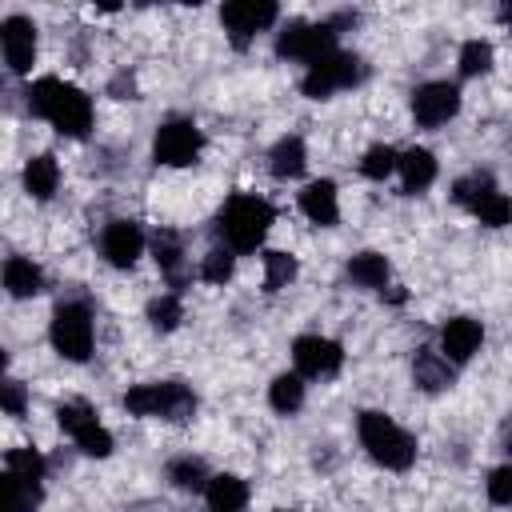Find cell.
<instances>
[{
  "label": "cell",
  "instance_id": "cell-9",
  "mask_svg": "<svg viewBox=\"0 0 512 512\" xmlns=\"http://www.w3.org/2000/svg\"><path fill=\"white\" fill-rule=\"evenodd\" d=\"M220 20H224L232 44L236 48H248V40L276 20V4L272 0H232V4L220 8Z\"/></svg>",
  "mask_w": 512,
  "mask_h": 512
},
{
  "label": "cell",
  "instance_id": "cell-7",
  "mask_svg": "<svg viewBox=\"0 0 512 512\" xmlns=\"http://www.w3.org/2000/svg\"><path fill=\"white\" fill-rule=\"evenodd\" d=\"M200 148H204V136H200V128H196L192 120H164V124L156 128L152 152H156L160 164L184 168V164H192V160L200 156Z\"/></svg>",
  "mask_w": 512,
  "mask_h": 512
},
{
  "label": "cell",
  "instance_id": "cell-20",
  "mask_svg": "<svg viewBox=\"0 0 512 512\" xmlns=\"http://www.w3.org/2000/svg\"><path fill=\"white\" fill-rule=\"evenodd\" d=\"M192 412H196L192 388L180 384V380H164V384H160V412H156V416H164V420H172V424H184V420H192Z\"/></svg>",
  "mask_w": 512,
  "mask_h": 512
},
{
  "label": "cell",
  "instance_id": "cell-10",
  "mask_svg": "<svg viewBox=\"0 0 512 512\" xmlns=\"http://www.w3.org/2000/svg\"><path fill=\"white\" fill-rule=\"evenodd\" d=\"M292 360H296L300 376L320 380V376H336V372H340L344 352H340V344L328 340V336H296V344H292Z\"/></svg>",
  "mask_w": 512,
  "mask_h": 512
},
{
  "label": "cell",
  "instance_id": "cell-15",
  "mask_svg": "<svg viewBox=\"0 0 512 512\" xmlns=\"http://www.w3.org/2000/svg\"><path fill=\"white\" fill-rule=\"evenodd\" d=\"M412 380H416V388H424V392H444V388L452 384V364H448V356H440V352H432V348H420L416 360H412Z\"/></svg>",
  "mask_w": 512,
  "mask_h": 512
},
{
  "label": "cell",
  "instance_id": "cell-30",
  "mask_svg": "<svg viewBox=\"0 0 512 512\" xmlns=\"http://www.w3.org/2000/svg\"><path fill=\"white\" fill-rule=\"evenodd\" d=\"M472 212L480 216V224H488V228H504V224L512 220V200H508L504 192H488Z\"/></svg>",
  "mask_w": 512,
  "mask_h": 512
},
{
  "label": "cell",
  "instance_id": "cell-35",
  "mask_svg": "<svg viewBox=\"0 0 512 512\" xmlns=\"http://www.w3.org/2000/svg\"><path fill=\"white\" fill-rule=\"evenodd\" d=\"M200 276H204L208 284H224V280L232 276V248H212V252L204 256V264H200Z\"/></svg>",
  "mask_w": 512,
  "mask_h": 512
},
{
  "label": "cell",
  "instance_id": "cell-34",
  "mask_svg": "<svg viewBox=\"0 0 512 512\" xmlns=\"http://www.w3.org/2000/svg\"><path fill=\"white\" fill-rule=\"evenodd\" d=\"M180 300L176 296H160V300H152L148 304V320H152V328L156 332H172L176 324H180Z\"/></svg>",
  "mask_w": 512,
  "mask_h": 512
},
{
  "label": "cell",
  "instance_id": "cell-6",
  "mask_svg": "<svg viewBox=\"0 0 512 512\" xmlns=\"http://www.w3.org/2000/svg\"><path fill=\"white\" fill-rule=\"evenodd\" d=\"M356 80H360V60L348 56V52H332V56H324L320 64H312V68L304 72L300 88H304V96H312V100H328L332 92H340V88H348V84H356Z\"/></svg>",
  "mask_w": 512,
  "mask_h": 512
},
{
  "label": "cell",
  "instance_id": "cell-25",
  "mask_svg": "<svg viewBox=\"0 0 512 512\" xmlns=\"http://www.w3.org/2000/svg\"><path fill=\"white\" fill-rule=\"evenodd\" d=\"M268 404L276 408V412H284V416H292L300 404H304V380L300 376H276L272 380V388H268Z\"/></svg>",
  "mask_w": 512,
  "mask_h": 512
},
{
  "label": "cell",
  "instance_id": "cell-38",
  "mask_svg": "<svg viewBox=\"0 0 512 512\" xmlns=\"http://www.w3.org/2000/svg\"><path fill=\"white\" fill-rule=\"evenodd\" d=\"M0 404H4L8 416H20V412H24V384H20V380H4V388H0Z\"/></svg>",
  "mask_w": 512,
  "mask_h": 512
},
{
  "label": "cell",
  "instance_id": "cell-11",
  "mask_svg": "<svg viewBox=\"0 0 512 512\" xmlns=\"http://www.w3.org/2000/svg\"><path fill=\"white\" fill-rule=\"evenodd\" d=\"M0 44H4V64L12 72H28L36 60V24L28 16H8L0 24Z\"/></svg>",
  "mask_w": 512,
  "mask_h": 512
},
{
  "label": "cell",
  "instance_id": "cell-12",
  "mask_svg": "<svg viewBox=\"0 0 512 512\" xmlns=\"http://www.w3.org/2000/svg\"><path fill=\"white\" fill-rule=\"evenodd\" d=\"M100 248H104V256H108V264L132 268L136 256L144 252V232H140L136 220H112V224L104 228V236H100Z\"/></svg>",
  "mask_w": 512,
  "mask_h": 512
},
{
  "label": "cell",
  "instance_id": "cell-16",
  "mask_svg": "<svg viewBox=\"0 0 512 512\" xmlns=\"http://www.w3.org/2000/svg\"><path fill=\"white\" fill-rule=\"evenodd\" d=\"M396 168H400L404 192H424V188L436 180V156H432L428 148H408V152H400Z\"/></svg>",
  "mask_w": 512,
  "mask_h": 512
},
{
  "label": "cell",
  "instance_id": "cell-18",
  "mask_svg": "<svg viewBox=\"0 0 512 512\" xmlns=\"http://www.w3.org/2000/svg\"><path fill=\"white\" fill-rule=\"evenodd\" d=\"M268 160H272L268 168H272V176H276V180H292V176H300V172H304V164H308L304 140H300V136H280Z\"/></svg>",
  "mask_w": 512,
  "mask_h": 512
},
{
  "label": "cell",
  "instance_id": "cell-24",
  "mask_svg": "<svg viewBox=\"0 0 512 512\" xmlns=\"http://www.w3.org/2000/svg\"><path fill=\"white\" fill-rule=\"evenodd\" d=\"M152 252H156V264L168 272V280H172V284H180V268H184L180 236H176V232H168V228H160V232L152 236Z\"/></svg>",
  "mask_w": 512,
  "mask_h": 512
},
{
  "label": "cell",
  "instance_id": "cell-5",
  "mask_svg": "<svg viewBox=\"0 0 512 512\" xmlns=\"http://www.w3.org/2000/svg\"><path fill=\"white\" fill-rule=\"evenodd\" d=\"M52 344L64 360H88L92 352V316L84 304H60L52 316Z\"/></svg>",
  "mask_w": 512,
  "mask_h": 512
},
{
  "label": "cell",
  "instance_id": "cell-19",
  "mask_svg": "<svg viewBox=\"0 0 512 512\" xmlns=\"http://www.w3.org/2000/svg\"><path fill=\"white\" fill-rule=\"evenodd\" d=\"M4 288H8L16 300H24V296H36V292L44 288V272H40L32 260H24V256H12V260L4 264Z\"/></svg>",
  "mask_w": 512,
  "mask_h": 512
},
{
  "label": "cell",
  "instance_id": "cell-29",
  "mask_svg": "<svg viewBox=\"0 0 512 512\" xmlns=\"http://www.w3.org/2000/svg\"><path fill=\"white\" fill-rule=\"evenodd\" d=\"M396 160H400L396 148H388V144H372V148L364 152V160H360V172H364L368 180H384V176L396 168Z\"/></svg>",
  "mask_w": 512,
  "mask_h": 512
},
{
  "label": "cell",
  "instance_id": "cell-31",
  "mask_svg": "<svg viewBox=\"0 0 512 512\" xmlns=\"http://www.w3.org/2000/svg\"><path fill=\"white\" fill-rule=\"evenodd\" d=\"M56 420H60V428L76 440L80 432H88V428L96 424V412H92L88 404H80V400H76V404H60V408H56Z\"/></svg>",
  "mask_w": 512,
  "mask_h": 512
},
{
  "label": "cell",
  "instance_id": "cell-41",
  "mask_svg": "<svg viewBox=\"0 0 512 512\" xmlns=\"http://www.w3.org/2000/svg\"><path fill=\"white\" fill-rule=\"evenodd\" d=\"M500 16H504V20L512 24V4H504V8H500Z\"/></svg>",
  "mask_w": 512,
  "mask_h": 512
},
{
  "label": "cell",
  "instance_id": "cell-3",
  "mask_svg": "<svg viewBox=\"0 0 512 512\" xmlns=\"http://www.w3.org/2000/svg\"><path fill=\"white\" fill-rule=\"evenodd\" d=\"M360 444L368 448V456L376 460V464H384V468H392V472H404V468H412V460H416V440L400 428V424H392L384 412H360Z\"/></svg>",
  "mask_w": 512,
  "mask_h": 512
},
{
  "label": "cell",
  "instance_id": "cell-2",
  "mask_svg": "<svg viewBox=\"0 0 512 512\" xmlns=\"http://www.w3.org/2000/svg\"><path fill=\"white\" fill-rule=\"evenodd\" d=\"M272 220H276V212H272L268 200L240 192V196H232V200L224 204V212H220V232H224V240H228L232 252H256L260 240L268 236Z\"/></svg>",
  "mask_w": 512,
  "mask_h": 512
},
{
  "label": "cell",
  "instance_id": "cell-39",
  "mask_svg": "<svg viewBox=\"0 0 512 512\" xmlns=\"http://www.w3.org/2000/svg\"><path fill=\"white\" fill-rule=\"evenodd\" d=\"M112 92H128V100H132V76H116L112 80Z\"/></svg>",
  "mask_w": 512,
  "mask_h": 512
},
{
  "label": "cell",
  "instance_id": "cell-33",
  "mask_svg": "<svg viewBox=\"0 0 512 512\" xmlns=\"http://www.w3.org/2000/svg\"><path fill=\"white\" fill-rule=\"evenodd\" d=\"M4 468L16 472V476H24V480H40L44 476V460H40L36 448H12L8 460H4Z\"/></svg>",
  "mask_w": 512,
  "mask_h": 512
},
{
  "label": "cell",
  "instance_id": "cell-8",
  "mask_svg": "<svg viewBox=\"0 0 512 512\" xmlns=\"http://www.w3.org/2000/svg\"><path fill=\"white\" fill-rule=\"evenodd\" d=\"M460 112V88L448 80H428L412 92V116L424 128H440Z\"/></svg>",
  "mask_w": 512,
  "mask_h": 512
},
{
  "label": "cell",
  "instance_id": "cell-27",
  "mask_svg": "<svg viewBox=\"0 0 512 512\" xmlns=\"http://www.w3.org/2000/svg\"><path fill=\"white\" fill-rule=\"evenodd\" d=\"M488 192H496V184H492L488 172H468V176H460V180L452 184V200L464 204V208H476Z\"/></svg>",
  "mask_w": 512,
  "mask_h": 512
},
{
  "label": "cell",
  "instance_id": "cell-14",
  "mask_svg": "<svg viewBox=\"0 0 512 512\" xmlns=\"http://www.w3.org/2000/svg\"><path fill=\"white\" fill-rule=\"evenodd\" d=\"M300 208H304V216H308L312 224H320V228L336 224V216H340V208H336V184H332V180H312V184L300 192Z\"/></svg>",
  "mask_w": 512,
  "mask_h": 512
},
{
  "label": "cell",
  "instance_id": "cell-13",
  "mask_svg": "<svg viewBox=\"0 0 512 512\" xmlns=\"http://www.w3.org/2000/svg\"><path fill=\"white\" fill-rule=\"evenodd\" d=\"M480 340H484V332H480V324H476V320H468V316L448 320V324H444V332H440V344H444L448 360H456V364L472 360V352L480 348Z\"/></svg>",
  "mask_w": 512,
  "mask_h": 512
},
{
  "label": "cell",
  "instance_id": "cell-21",
  "mask_svg": "<svg viewBox=\"0 0 512 512\" xmlns=\"http://www.w3.org/2000/svg\"><path fill=\"white\" fill-rule=\"evenodd\" d=\"M0 488H4V512H32L40 504V480H24L4 468Z\"/></svg>",
  "mask_w": 512,
  "mask_h": 512
},
{
  "label": "cell",
  "instance_id": "cell-36",
  "mask_svg": "<svg viewBox=\"0 0 512 512\" xmlns=\"http://www.w3.org/2000/svg\"><path fill=\"white\" fill-rule=\"evenodd\" d=\"M76 448H80L84 456H108V452H112V436H108V428L92 424L88 432L76 436Z\"/></svg>",
  "mask_w": 512,
  "mask_h": 512
},
{
  "label": "cell",
  "instance_id": "cell-23",
  "mask_svg": "<svg viewBox=\"0 0 512 512\" xmlns=\"http://www.w3.org/2000/svg\"><path fill=\"white\" fill-rule=\"evenodd\" d=\"M348 276H352V284H360V288H384V280H388V260H384L380 252H360V256L348 260Z\"/></svg>",
  "mask_w": 512,
  "mask_h": 512
},
{
  "label": "cell",
  "instance_id": "cell-1",
  "mask_svg": "<svg viewBox=\"0 0 512 512\" xmlns=\"http://www.w3.org/2000/svg\"><path fill=\"white\" fill-rule=\"evenodd\" d=\"M28 108L64 136H88L92 128V100L80 88L64 84L60 76H40L28 88Z\"/></svg>",
  "mask_w": 512,
  "mask_h": 512
},
{
  "label": "cell",
  "instance_id": "cell-17",
  "mask_svg": "<svg viewBox=\"0 0 512 512\" xmlns=\"http://www.w3.org/2000/svg\"><path fill=\"white\" fill-rule=\"evenodd\" d=\"M204 496H208V512H244V504H248V484L240 480V476H212L208 480V488H204Z\"/></svg>",
  "mask_w": 512,
  "mask_h": 512
},
{
  "label": "cell",
  "instance_id": "cell-26",
  "mask_svg": "<svg viewBox=\"0 0 512 512\" xmlns=\"http://www.w3.org/2000/svg\"><path fill=\"white\" fill-rule=\"evenodd\" d=\"M168 480L176 484V488H188V492H200V488H208V472H204V460H192V456H176L172 464H168Z\"/></svg>",
  "mask_w": 512,
  "mask_h": 512
},
{
  "label": "cell",
  "instance_id": "cell-42",
  "mask_svg": "<svg viewBox=\"0 0 512 512\" xmlns=\"http://www.w3.org/2000/svg\"><path fill=\"white\" fill-rule=\"evenodd\" d=\"M280 512H292V508H280Z\"/></svg>",
  "mask_w": 512,
  "mask_h": 512
},
{
  "label": "cell",
  "instance_id": "cell-22",
  "mask_svg": "<svg viewBox=\"0 0 512 512\" xmlns=\"http://www.w3.org/2000/svg\"><path fill=\"white\" fill-rule=\"evenodd\" d=\"M56 184H60V168H56L52 156H32V160L24 164V188H28L36 200H48V196L56 192Z\"/></svg>",
  "mask_w": 512,
  "mask_h": 512
},
{
  "label": "cell",
  "instance_id": "cell-40",
  "mask_svg": "<svg viewBox=\"0 0 512 512\" xmlns=\"http://www.w3.org/2000/svg\"><path fill=\"white\" fill-rule=\"evenodd\" d=\"M504 448H508V452H512V420H508V424H504Z\"/></svg>",
  "mask_w": 512,
  "mask_h": 512
},
{
  "label": "cell",
  "instance_id": "cell-32",
  "mask_svg": "<svg viewBox=\"0 0 512 512\" xmlns=\"http://www.w3.org/2000/svg\"><path fill=\"white\" fill-rule=\"evenodd\" d=\"M488 68H492V44L488 40H468L460 48V72L464 76H480Z\"/></svg>",
  "mask_w": 512,
  "mask_h": 512
},
{
  "label": "cell",
  "instance_id": "cell-28",
  "mask_svg": "<svg viewBox=\"0 0 512 512\" xmlns=\"http://www.w3.org/2000/svg\"><path fill=\"white\" fill-rule=\"evenodd\" d=\"M296 280V256L288 252H264V288L276 292V288H288Z\"/></svg>",
  "mask_w": 512,
  "mask_h": 512
},
{
  "label": "cell",
  "instance_id": "cell-4",
  "mask_svg": "<svg viewBox=\"0 0 512 512\" xmlns=\"http://www.w3.org/2000/svg\"><path fill=\"white\" fill-rule=\"evenodd\" d=\"M276 52L288 56V60H304V64L312 68V64H320L324 56L336 52V28H332V20H324V24L292 20V24L276 36Z\"/></svg>",
  "mask_w": 512,
  "mask_h": 512
},
{
  "label": "cell",
  "instance_id": "cell-37",
  "mask_svg": "<svg viewBox=\"0 0 512 512\" xmlns=\"http://www.w3.org/2000/svg\"><path fill=\"white\" fill-rule=\"evenodd\" d=\"M488 500L492 504H512V464H500L488 476Z\"/></svg>",
  "mask_w": 512,
  "mask_h": 512
}]
</instances>
